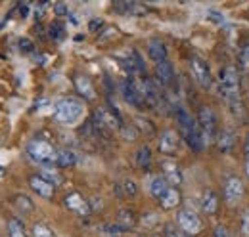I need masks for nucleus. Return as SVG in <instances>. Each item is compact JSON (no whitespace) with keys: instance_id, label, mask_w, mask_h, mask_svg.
Wrapping results in <instances>:
<instances>
[{"instance_id":"obj_2","label":"nucleus","mask_w":249,"mask_h":237,"mask_svg":"<svg viewBox=\"0 0 249 237\" xmlns=\"http://www.w3.org/2000/svg\"><path fill=\"white\" fill-rule=\"evenodd\" d=\"M175 115H177L178 126H180V136H182V140L186 142L188 148L192 149L194 153H199L201 149L205 148V142H203V138H201L197 120L192 118V115L188 113L186 109H182V107H177V109H175Z\"/></svg>"},{"instance_id":"obj_38","label":"nucleus","mask_w":249,"mask_h":237,"mask_svg":"<svg viewBox=\"0 0 249 237\" xmlns=\"http://www.w3.org/2000/svg\"><path fill=\"white\" fill-rule=\"evenodd\" d=\"M207 17H209V21L218 23V25H224V23H226L224 14H222V12H218V10H209V12H207Z\"/></svg>"},{"instance_id":"obj_20","label":"nucleus","mask_w":249,"mask_h":237,"mask_svg":"<svg viewBox=\"0 0 249 237\" xmlns=\"http://www.w3.org/2000/svg\"><path fill=\"white\" fill-rule=\"evenodd\" d=\"M169 182L165 180L163 176H154L150 180V186H148V191H150V195L157 199V201H161L163 199V195L169 191Z\"/></svg>"},{"instance_id":"obj_18","label":"nucleus","mask_w":249,"mask_h":237,"mask_svg":"<svg viewBox=\"0 0 249 237\" xmlns=\"http://www.w3.org/2000/svg\"><path fill=\"white\" fill-rule=\"evenodd\" d=\"M236 146V132L232 128H224L217 134V148L220 153H230Z\"/></svg>"},{"instance_id":"obj_14","label":"nucleus","mask_w":249,"mask_h":237,"mask_svg":"<svg viewBox=\"0 0 249 237\" xmlns=\"http://www.w3.org/2000/svg\"><path fill=\"white\" fill-rule=\"evenodd\" d=\"M199 205H201V210H203L207 216L217 214L218 207H220V201H218L217 191H215V189H211V187H205V189H203V193H201V201H199Z\"/></svg>"},{"instance_id":"obj_25","label":"nucleus","mask_w":249,"mask_h":237,"mask_svg":"<svg viewBox=\"0 0 249 237\" xmlns=\"http://www.w3.org/2000/svg\"><path fill=\"white\" fill-rule=\"evenodd\" d=\"M115 222L128 232V230H132V228L136 226V214H134V210H132V208L123 207V208H119V210H117V220H115Z\"/></svg>"},{"instance_id":"obj_48","label":"nucleus","mask_w":249,"mask_h":237,"mask_svg":"<svg viewBox=\"0 0 249 237\" xmlns=\"http://www.w3.org/2000/svg\"><path fill=\"white\" fill-rule=\"evenodd\" d=\"M136 237H152V236H136Z\"/></svg>"},{"instance_id":"obj_31","label":"nucleus","mask_w":249,"mask_h":237,"mask_svg":"<svg viewBox=\"0 0 249 237\" xmlns=\"http://www.w3.org/2000/svg\"><path fill=\"white\" fill-rule=\"evenodd\" d=\"M48 33H50V38H54V40H62L63 36H65V27H63L62 21H52L50 23V27H48Z\"/></svg>"},{"instance_id":"obj_7","label":"nucleus","mask_w":249,"mask_h":237,"mask_svg":"<svg viewBox=\"0 0 249 237\" xmlns=\"http://www.w3.org/2000/svg\"><path fill=\"white\" fill-rule=\"evenodd\" d=\"M222 186H224V201H226L228 207H234V205H238L244 199L246 184H244V180L240 176H236V174L226 176Z\"/></svg>"},{"instance_id":"obj_19","label":"nucleus","mask_w":249,"mask_h":237,"mask_svg":"<svg viewBox=\"0 0 249 237\" xmlns=\"http://www.w3.org/2000/svg\"><path fill=\"white\" fill-rule=\"evenodd\" d=\"M148 56H150L152 61H156V63L165 61L167 59V46H165V42L159 40V38H152L148 42Z\"/></svg>"},{"instance_id":"obj_22","label":"nucleus","mask_w":249,"mask_h":237,"mask_svg":"<svg viewBox=\"0 0 249 237\" xmlns=\"http://www.w3.org/2000/svg\"><path fill=\"white\" fill-rule=\"evenodd\" d=\"M77 165V155L71 149H58L56 151V163L54 167L58 169H71Z\"/></svg>"},{"instance_id":"obj_11","label":"nucleus","mask_w":249,"mask_h":237,"mask_svg":"<svg viewBox=\"0 0 249 237\" xmlns=\"http://www.w3.org/2000/svg\"><path fill=\"white\" fill-rule=\"evenodd\" d=\"M157 148H159V153H163L167 157H173L178 149V134L175 130H163L159 134Z\"/></svg>"},{"instance_id":"obj_42","label":"nucleus","mask_w":249,"mask_h":237,"mask_svg":"<svg viewBox=\"0 0 249 237\" xmlns=\"http://www.w3.org/2000/svg\"><path fill=\"white\" fill-rule=\"evenodd\" d=\"M136 122H138V126H140V128H142V130H144V128H146V130H148V132H150V134H152V132H154V126H152V122H150V120H146V118H138V120H136Z\"/></svg>"},{"instance_id":"obj_21","label":"nucleus","mask_w":249,"mask_h":237,"mask_svg":"<svg viewBox=\"0 0 249 237\" xmlns=\"http://www.w3.org/2000/svg\"><path fill=\"white\" fill-rule=\"evenodd\" d=\"M124 69H128V73H144L146 71V65H144V59L140 58V54L136 52V50H130L128 52V56H126V59L123 61Z\"/></svg>"},{"instance_id":"obj_27","label":"nucleus","mask_w":249,"mask_h":237,"mask_svg":"<svg viewBox=\"0 0 249 237\" xmlns=\"http://www.w3.org/2000/svg\"><path fill=\"white\" fill-rule=\"evenodd\" d=\"M8 237H29L23 222L19 218H10L8 220Z\"/></svg>"},{"instance_id":"obj_5","label":"nucleus","mask_w":249,"mask_h":237,"mask_svg":"<svg viewBox=\"0 0 249 237\" xmlns=\"http://www.w3.org/2000/svg\"><path fill=\"white\" fill-rule=\"evenodd\" d=\"M25 151H27L31 161L42 165V167H50L56 163V151L58 149H54V146L48 144L46 140H31L27 144Z\"/></svg>"},{"instance_id":"obj_16","label":"nucleus","mask_w":249,"mask_h":237,"mask_svg":"<svg viewBox=\"0 0 249 237\" xmlns=\"http://www.w3.org/2000/svg\"><path fill=\"white\" fill-rule=\"evenodd\" d=\"M156 79L161 86H169L173 85L175 81V67L169 59L161 61V63H156Z\"/></svg>"},{"instance_id":"obj_46","label":"nucleus","mask_w":249,"mask_h":237,"mask_svg":"<svg viewBox=\"0 0 249 237\" xmlns=\"http://www.w3.org/2000/svg\"><path fill=\"white\" fill-rule=\"evenodd\" d=\"M244 153L248 155V159H249V136H248V140H246V144H244Z\"/></svg>"},{"instance_id":"obj_34","label":"nucleus","mask_w":249,"mask_h":237,"mask_svg":"<svg viewBox=\"0 0 249 237\" xmlns=\"http://www.w3.org/2000/svg\"><path fill=\"white\" fill-rule=\"evenodd\" d=\"M142 226L144 228H148V230H154L157 224H159V216H157L156 212H146L144 216H142Z\"/></svg>"},{"instance_id":"obj_12","label":"nucleus","mask_w":249,"mask_h":237,"mask_svg":"<svg viewBox=\"0 0 249 237\" xmlns=\"http://www.w3.org/2000/svg\"><path fill=\"white\" fill-rule=\"evenodd\" d=\"M29 187H31L38 197H42V199H52L54 193H56V186H52L50 182H46L40 174L29 176Z\"/></svg>"},{"instance_id":"obj_43","label":"nucleus","mask_w":249,"mask_h":237,"mask_svg":"<svg viewBox=\"0 0 249 237\" xmlns=\"http://www.w3.org/2000/svg\"><path fill=\"white\" fill-rule=\"evenodd\" d=\"M102 27H104V21H102V19H92V21L89 23V29L92 31V33H96V31L102 29Z\"/></svg>"},{"instance_id":"obj_28","label":"nucleus","mask_w":249,"mask_h":237,"mask_svg":"<svg viewBox=\"0 0 249 237\" xmlns=\"http://www.w3.org/2000/svg\"><path fill=\"white\" fill-rule=\"evenodd\" d=\"M40 176L44 178L46 182H50L52 186H60L63 182L62 174L54 169V167H42V170H40Z\"/></svg>"},{"instance_id":"obj_35","label":"nucleus","mask_w":249,"mask_h":237,"mask_svg":"<svg viewBox=\"0 0 249 237\" xmlns=\"http://www.w3.org/2000/svg\"><path fill=\"white\" fill-rule=\"evenodd\" d=\"M240 69L249 75V44H246L242 50H240Z\"/></svg>"},{"instance_id":"obj_3","label":"nucleus","mask_w":249,"mask_h":237,"mask_svg":"<svg viewBox=\"0 0 249 237\" xmlns=\"http://www.w3.org/2000/svg\"><path fill=\"white\" fill-rule=\"evenodd\" d=\"M83 113H85L83 100L69 96V98H62L60 102H56L52 117L62 126H71V124H75L79 118L83 117Z\"/></svg>"},{"instance_id":"obj_37","label":"nucleus","mask_w":249,"mask_h":237,"mask_svg":"<svg viewBox=\"0 0 249 237\" xmlns=\"http://www.w3.org/2000/svg\"><path fill=\"white\" fill-rule=\"evenodd\" d=\"M18 44H19V52H23V54H33L35 52V42L27 36H21Z\"/></svg>"},{"instance_id":"obj_24","label":"nucleus","mask_w":249,"mask_h":237,"mask_svg":"<svg viewBox=\"0 0 249 237\" xmlns=\"http://www.w3.org/2000/svg\"><path fill=\"white\" fill-rule=\"evenodd\" d=\"M134 163H136L138 169L150 170V167H152V149H150V146H140V148L136 149Z\"/></svg>"},{"instance_id":"obj_17","label":"nucleus","mask_w":249,"mask_h":237,"mask_svg":"<svg viewBox=\"0 0 249 237\" xmlns=\"http://www.w3.org/2000/svg\"><path fill=\"white\" fill-rule=\"evenodd\" d=\"M113 10L119 12V14H124V16H142L148 12L146 6H142L140 2H126V0H119L113 4Z\"/></svg>"},{"instance_id":"obj_13","label":"nucleus","mask_w":249,"mask_h":237,"mask_svg":"<svg viewBox=\"0 0 249 237\" xmlns=\"http://www.w3.org/2000/svg\"><path fill=\"white\" fill-rule=\"evenodd\" d=\"M161 170H163L161 176L169 182L171 187H177V186L182 184V170L175 161H163L161 163Z\"/></svg>"},{"instance_id":"obj_15","label":"nucleus","mask_w":249,"mask_h":237,"mask_svg":"<svg viewBox=\"0 0 249 237\" xmlns=\"http://www.w3.org/2000/svg\"><path fill=\"white\" fill-rule=\"evenodd\" d=\"M73 85H75L77 94H81L83 100H87V102L96 100V88H94L92 81H90L87 75H77V77L73 79Z\"/></svg>"},{"instance_id":"obj_4","label":"nucleus","mask_w":249,"mask_h":237,"mask_svg":"<svg viewBox=\"0 0 249 237\" xmlns=\"http://www.w3.org/2000/svg\"><path fill=\"white\" fill-rule=\"evenodd\" d=\"M196 120H197V126H199V132H201L205 146L217 142V115L209 105H201L197 109Z\"/></svg>"},{"instance_id":"obj_32","label":"nucleus","mask_w":249,"mask_h":237,"mask_svg":"<svg viewBox=\"0 0 249 237\" xmlns=\"http://www.w3.org/2000/svg\"><path fill=\"white\" fill-rule=\"evenodd\" d=\"M240 236L249 237V207L240 212Z\"/></svg>"},{"instance_id":"obj_1","label":"nucleus","mask_w":249,"mask_h":237,"mask_svg":"<svg viewBox=\"0 0 249 237\" xmlns=\"http://www.w3.org/2000/svg\"><path fill=\"white\" fill-rule=\"evenodd\" d=\"M218 94H220V100L230 107L238 102H242V96H240V75H238V69L234 65H226L220 69V75H218Z\"/></svg>"},{"instance_id":"obj_9","label":"nucleus","mask_w":249,"mask_h":237,"mask_svg":"<svg viewBox=\"0 0 249 237\" xmlns=\"http://www.w3.org/2000/svg\"><path fill=\"white\" fill-rule=\"evenodd\" d=\"M63 207L67 208L69 212H73V214H77V216H83V218H87V216L92 214V208H90L89 199H85V197H83L81 193H77V191L67 193V195L63 197Z\"/></svg>"},{"instance_id":"obj_30","label":"nucleus","mask_w":249,"mask_h":237,"mask_svg":"<svg viewBox=\"0 0 249 237\" xmlns=\"http://www.w3.org/2000/svg\"><path fill=\"white\" fill-rule=\"evenodd\" d=\"M31 237H56V236H54V232L46 224L36 222V224H33L31 228Z\"/></svg>"},{"instance_id":"obj_23","label":"nucleus","mask_w":249,"mask_h":237,"mask_svg":"<svg viewBox=\"0 0 249 237\" xmlns=\"http://www.w3.org/2000/svg\"><path fill=\"white\" fill-rule=\"evenodd\" d=\"M182 203V195H180V191H178V187H169V191L163 195V199L159 201V205L161 208H165V210H171V208H177L178 205Z\"/></svg>"},{"instance_id":"obj_10","label":"nucleus","mask_w":249,"mask_h":237,"mask_svg":"<svg viewBox=\"0 0 249 237\" xmlns=\"http://www.w3.org/2000/svg\"><path fill=\"white\" fill-rule=\"evenodd\" d=\"M119 92H121L123 100L128 105H132V107H136V109H142V107L146 105V103H144V98H142V94H140V90H138V85H136L134 81L123 79V81L119 83Z\"/></svg>"},{"instance_id":"obj_40","label":"nucleus","mask_w":249,"mask_h":237,"mask_svg":"<svg viewBox=\"0 0 249 237\" xmlns=\"http://www.w3.org/2000/svg\"><path fill=\"white\" fill-rule=\"evenodd\" d=\"M121 134H123V138L124 140H134V136H136V128L134 126H121Z\"/></svg>"},{"instance_id":"obj_29","label":"nucleus","mask_w":249,"mask_h":237,"mask_svg":"<svg viewBox=\"0 0 249 237\" xmlns=\"http://www.w3.org/2000/svg\"><path fill=\"white\" fill-rule=\"evenodd\" d=\"M100 232H102L104 236H107V237H117V236H123V234H126V230H124V228H121L117 222H106V224H102Z\"/></svg>"},{"instance_id":"obj_26","label":"nucleus","mask_w":249,"mask_h":237,"mask_svg":"<svg viewBox=\"0 0 249 237\" xmlns=\"http://www.w3.org/2000/svg\"><path fill=\"white\" fill-rule=\"evenodd\" d=\"M138 193V186L134 180H123L119 184H115V195H119L121 199L126 197H134Z\"/></svg>"},{"instance_id":"obj_39","label":"nucleus","mask_w":249,"mask_h":237,"mask_svg":"<svg viewBox=\"0 0 249 237\" xmlns=\"http://www.w3.org/2000/svg\"><path fill=\"white\" fill-rule=\"evenodd\" d=\"M211 237H234L232 236V232L226 228V226H222V224H218L213 228V236Z\"/></svg>"},{"instance_id":"obj_6","label":"nucleus","mask_w":249,"mask_h":237,"mask_svg":"<svg viewBox=\"0 0 249 237\" xmlns=\"http://www.w3.org/2000/svg\"><path fill=\"white\" fill-rule=\"evenodd\" d=\"M177 224L178 228L190 236H199L203 232V220L197 216V212H194L192 208H180L177 214Z\"/></svg>"},{"instance_id":"obj_44","label":"nucleus","mask_w":249,"mask_h":237,"mask_svg":"<svg viewBox=\"0 0 249 237\" xmlns=\"http://www.w3.org/2000/svg\"><path fill=\"white\" fill-rule=\"evenodd\" d=\"M102 199L100 197H92V199H89V203H90V208H92V212L94 210H100L102 208V203H100Z\"/></svg>"},{"instance_id":"obj_8","label":"nucleus","mask_w":249,"mask_h":237,"mask_svg":"<svg viewBox=\"0 0 249 237\" xmlns=\"http://www.w3.org/2000/svg\"><path fill=\"white\" fill-rule=\"evenodd\" d=\"M190 73H192V79L196 81L197 86H201L203 90L211 88L213 79H211V69H209L205 59L194 56V58L190 59Z\"/></svg>"},{"instance_id":"obj_33","label":"nucleus","mask_w":249,"mask_h":237,"mask_svg":"<svg viewBox=\"0 0 249 237\" xmlns=\"http://www.w3.org/2000/svg\"><path fill=\"white\" fill-rule=\"evenodd\" d=\"M16 207L21 208V210H33V208H35V203L31 201V197L19 193V195H16Z\"/></svg>"},{"instance_id":"obj_41","label":"nucleus","mask_w":249,"mask_h":237,"mask_svg":"<svg viewBox=\"0 0 249 237\" xmlns=\"http://www.w3.org/2000/svg\"><path fill=\"white\" fill-rule=\"evenodd\" d=\"M54 14H56L58 17H62V16H67V14H69V8H67L65 4H62V2H60V4H56V6H54Z\"/></svg>"},{"instance_id":"obj_36","label":"nucleus","mask_w":249,"mask_h":237,"mask_svg":"<svg viewBox=\"0 0 249 237\" xmlns=\"http://www.w3.org/2000/svg\"><path fill=\"white\" fill-rule=\"evenodd\" d=\"M163 237H188L180 228H175L173 224H165L163 226Z\"/></svg>"},{"instance_id":"obj_47","label":"nucleus","mask_w":249,"mask_h":237,"mask_svg":"<svg viewBox=\"0 0 249 237\" xmlns=\"http://www.w3.org/2000/svg\"><path fill=\"white\" fill-rule=\"evenodd\" d=\"M246 172H248V176H249V159H248V165H246Z\"/></svg>"},{"instance_id":"obj_45","label":"nucleus","mask_w":249,"mask_h":237,"mask_svg":"<svg viewBox=\"0 0 249 237\" xmlns=\"http://www.w3.org/2000/svg\"><path fill=\"white\" fill-rule=\"evenodd\" d=\"M19 14H21V17H25L29 14V4H19Z\"/></svg>"}]
</instances>
